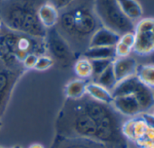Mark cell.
I'll use <instances>...</instances> for the list:
<instances>
[{
	"mask_svg": "<svg viewBox=\"0 0 154 148\" xmlns=\"http://www.w3.org/2000/svg\"><path fill=\"white\" fill-rule=\"evenodd\" d=\"M122 115L111 104L85 95L63 102L55 119V136L79 138L102 144L108 148H127L122 133Z\"/></svg>",
	"mask_w": 154,
	"mask_h": 148,
	"instance_id": "cell-1",
	"label": "cell"
},
{
	"mask_svg": "<svg viewBox=\"0 0 154 148\" xmlns=\"http://www.w3.org/2000/svg\"><path fill=\"white\" fill-rule=\"evenodd\" d=\"M54 27L76 56L81 57L89 48L94 34L102 27L94 9V0H74L59 10V18Z\"/></svg>",
	"mask_w": 154,
	"mask_h": 148,
	"instance_id": "cell-2",
	"label": "cell"
},
{
	"mask_svg": "<svg viewBox=\"0 0 154 148\" xmlns=\"http://www.w3.org/2000/svg\"><path fill=\"white\" fill-rule=\"evenodd\" d=\"M49 0H0V24L4 27L39 38H45V29L39 18L40 7Z\"/></svg>",
	"mask_w": 154,
	"mask_h": 148,
	"instance_id": "cell-3",
	"label": "cell"
},
{
	"mask_svg": "<svg viewBox=\"0 0 154 148\" xmlns=\"http://www.w3.org/2000/svg\"><path fill=\"white\" fill-rule=\"evenodd\" d=\"M29 54H47L45 39L17 33L2 25L0 31L1 65L9 70L26 71L23 67V61Z\"/></svg>",
	"mask_w": 154,
	"mask_h": 148,
	"instance_id": "cell-4",
	"label": "cell"
},
{
	"mask_svg": "<svg viewBox=\"0 0 154 148\" xmlns=\"http://www.w3.org/2000/svg\"><path fill=\"white\" fill-rule=\"evenodd\" d=\"M94 9L102 26L120 35L134 32L136 24L124 16L118 0H94Z\"/></svg>",
	"mask_w": 154,
	"mask_h": 148,
	"instance_id": "cell-5",
	"label": "cell"
},
{
	"mask_svg": "<svg viewBox=\"0 0 154 148\" xmlns=\"http://www.w3.org/2000/svg\"><path fill=\"white\" fill-rule=\"evenodd\" d=\"M45 39L47 54L53 58L54 63L60 68L67 69L73 65L74 61L78 59L67 42L59 34L55 27L47 29Z\"/></svg>",
	"mask_w": 154,
	"mask_h": 148,
	"instance_id": "cell-6",
	"label": "cell"
},
{
	"mask_svg": "<svg viewBox=\"0 0 154 148\" xmlns=\"http://www.w3.org/2000/svg\"><path fill=\"white\" fill-rule=\"evenodd\" d=\"M26 71L0 67V120L5 115L15 87Z\"/></svg>",
	"mask_w": 154,
	"mask_h": 148,
	"instance_id": "cell-7",
	"label": "cell"
},
{
	"mask_svg": "<svg viewBox=\"0 0 154 148\" xmlns=\"http://www.w3.org/2000/svg\"><path fill=\"white\" fill-rule=\"evenodd\" d=\"M154 25L153 18L140 19L135 25V43L132 48L136 53L147 55L154 52V43L152 41L151 30Z\"/></svg>",
	"mask_w": 154,
	"mask_h": 148,
	"instance_id": "cell-8",
	"label": "cell"
},
{
	"mask_svg": "<svg viewBox=\"0 0 154 148\" xmlns=\"http://www.w3.org/2000/svg\"><path fill=\"white\" fill-rule=\"evenodd\" d=\"M111 105L120 115L124 117H134L141 113L140 105L132 95L114 97Z\"/></svg>",
	"mask_w": 154,
	"mask_h": 148,
	"instance_id": "cell-9",
	"label": "cell"
},
{
	"mask_svg": "<svg viewBox=\"0 0 154 148\" xmlns=\"http://www.w3.org/2000/svg\"><path fill=\"white\" fill-rule=\"evenodd\" d=\"M112 68L116 80L119 82L128 77L136 75L138 64L134 58L127 56L122 58H115L112 62Z\"/></svg>",
	"mask_w": 154,
	"mask_h": 148,
	"instance_id": "cell-10",
	"label": "cell"
},
{
	"mask_svg": "<svg viewBox=\"0 0 154 148\" xmlns=\"http://www.w3.org/2000/svg\"><path fill=\"white\" fill-rule=\"evenodd\" d=\"M120 34L106 28L100 27L92 36L89 43L90 47H114L120 41Z\"/></svg>",
	"mask_w": 154,
	"mask_h": 148,
	"instance_id": "cell-11",
	"label": "cell"
},
{
	"mask_svg": "<svg viewBox=\"0 0 154 148\" xmlns=\"http://www.w3.org/2000/svg\"><path fill=\"white\" fill-rule=\"evenodd\" d=\"M50 148H108L107 146L86 139L64 138L55 136Z\"/></svg>",
	"mask_w": 154,
	"mask_h": 148,
	"instance_id": "cell-12",
	"label": "cell"
},
{
	"mask_svg": "<svg viewBox=\"0 0 154 148\" xmlns=\"http://www.w3.org/2000/svg\"><path fill=\"white\" fill-rule=\"evenodd\" d=\"M141 81L138 79L136 75L128 77L121 81H119L113 90L111 91L112 97H120V96H128L134 95Z\"/></svg>",
	"mask_w": 154,
	"mask_h": 148,
	"instance_id": "cell-13",
	"label": "cell"
},
{
	"mask_svg": "<svg viewBox=\"0 0 154 148\" xmlns=\"http://www.w3.org/2000/svg\"><path fill=\"white\" fill-rule=\"evenodd\" d=\"M38 18L45 29L53 28L57 24L59 11L50 2H47L40 7L38 10Z\"/></svg>",
	"mask_w": 154,
	"mask_h": 148,
	"instance_id": "cell-14",
	"label": "cell"
},
{
	"mask_svg": "<svg viewBox=\"0 0 154 148\" xmlns=\"http://www.w3.org/2000/svg\"><path fill=\"white\" fill-rule=\"evenodd\" d=\"M86 95L96 101L105 104H112L113 99L110 90L94 81L86 83Z\"/></svg>",
	"mask_w": 154,
	"mask_h": 148,
	"instance_id": "cell-15",
	"label": "cell"
},
{
	"mask_svg": "<svg viewBox=\"0 0 154 148\" xmlns=\"http://www.w3.org/2000/svg\"><path fill=\"white\" fill-rule=\"evenodd\" d=\"M133 96L136 98L141 112H147L154 106V91L142 82Z\"/></svg>",
	"mask_w": 154,
	"mask_h": 148,
	"instance_id": "cell-16",
	"label": "cell"
},
{
	"mask_svg": "<svg viewBox=\"0 0 154 148\" xmlns=\"http://www.w3.org/2000/svg\"><path fill=\"white\" fill-rule=\"evenodd\" d=\"M118 3L124 16L131 21L135 23L141 18L143 11L137 0H118Z\"/></svg>",
	"mask_w": 154,
	"mask_h": 148,
	"instance_id": "cell-17",
	"label": "cell"
},
{
	"mask_svg": "<svg viewBox=\"0 0 154 148\" xmlns=\"http://www.w3.org/2000/svg\"><path fill=\"white\" fill-rule=\"evenodd\" d=\"M86 81L81 79L69 81L64 88L65 97L69 99H80L86 95Z\"/></svg>",
	"mask_w": 154,
	"mask_h": 148,
	"instance_id": "cell-18",
	"label": "cell"
},
{
	"mask_svg": "<svg viewBox=\"0 0 154 148\" xmlns=\"http://www.w3.org/2000/svg\"><path fill=\"white\" fill-rule=\"evenodd\" d=\"M82 56L89 60H114L116 58L114 47H90L84 52Z\"/></svg>",
	"mask_w": 154,
	"mask_h": 148,
	"instance_id": "cell-19",
	"label": "cell"
},
{
	"mask_svg": "<svg viewBox=\"0 0 154 148\" xmlns=\"http://www.w3.org/2000/svg\"><path fill=\"white\" fill-rule=\"evenodd\" d=\"M73 70L81 80H87L93 77L92 62L85 57H79L73 63Z\"/></svg>",
	"mask_w": 154,
	"mask_h": 148,
	"instance_id": "cell-20",
	"label": "cell"
},
{
	"mask_svg": "<svg viewBox=\"0 0 154 148\" xmlns=\"http://www.w3.org/2000/svg\"><path fill=\"white\" fill-rule=\"evenodd\" d=\"M136 76L144 85L151 90L154 89V64H147L138 67Z\"/></svg>",
	"mask_w": 154,
	"mask_h": 148,
	"instance_id": "cell-21",
	"label": "cell"
},
{
	"mask_svg": "<svg viewBox=\"0 0 154 148\" xmlns=\"http://www.w3.org/2000/svg\"><path fill=\"white\" fill-rule=\"evenodd\" d=\"M94 82L100 84L101 86L104 87L105 89H107L110 91H112L113 90V88L116 86L118 81L116 80L115 74L113 71L112 64L110 65L103 73L100 74V75L94 80Z\"/></svg>",
	"mask_w": 154,
	"mask_h": 148,
	"instance_id": "cell-22",
	"label": "cell"
},
{
	"mask_svg": "<svg viewBox=\"0 0 154 148\" xmlns=\"http://www.w3.org/2000/svg\"><path fill=\"white\" fill-rule=\"evenodd\" d=\"M93 67V77L94 80L103 73L110 65L112 64L113 60L112 59H102V60H90Z\"/></svg>",
	"mask_w": 154,
	"mask_h": 148,
	"instance_id": "cell-23",
	"label": "cell"
},
{
	"mask_svg": "<svg viewBox=\"0 0 154 148\" xmlns=\"http://www.w3.org/2000/svg\"><path fill=\"white\" fill-rule=\"evenodd\" d=\"M54 64H55L54 61L53 60V58L51 56H49L48 54H44V55L38 56L37 61L35 63L34 70H40V71L46 70H49Z\"/></svg>",
	"mask_w": 154,
	"mask_h": 148,
	"instance_id": "cell-24",
	"label": "cell"
},
{
	"mask_svg": "<svg viewBox=\"0 0 154 148\" xmlns=\"http://www.w3.org/2000/svg\"><path fill=\"white\" fill-rule=\"evenodd\" d=\"M133 127H134V117H131L130 119H128L122 123V133L127 140L135 142L134 128Z\"/></svg>",
	"mask_w": 154,
	"mask_h": 148,
	"instance_id": "cell-25",
	"label": "cell"
},
{
	"mask_svg": "<svg viewBox=\"0 0 154 148\" xmlns=\"http://www.w3.org/2000/svg\"><path fill=\"white\" fill-rule=\"evenodd\" d=\"M147 124L146 122L140 117V116H137L134 117V137H135V141L143 137L144 133L146 131L147 128Z\"/></svg>",
	"mask_w": 154,
	"mask_h": 148,
	"instance_id": "cell-26",
	"label": "cell"
},
{
	"mask_svg": "<svg viewBox=\"0 0 154 148\" xmlns=\"http://www.w3.org/2000/svg\"><path fill=\"white\" fill-rule=\"evenodd\" d=\"M114 49H115V55H116V58H122V57H127V56H130L132 49L126 46L125 44L122 43L121 42H119L115 46H114Z\"/></svg>",
	"mask_w": 154,
	"mask_h": 148,
	"instance_id": "cell-27",
	"label": "cell"
},
{
	"mask_svg": "<svg viewBox=\"0 0 154 148\" xmlns=\"http://www.w3.org/2000/svg\"><path fill=\"white\" fill-rule=\"evenodd\" d=\"M119 42H121L122 43H123L126 46L132 49L134 46V43H135V34H134V32H129V33H125V34H122L120 36Z\"/></svg>",
	"mask_w": 154,
	"mask_h": 148,
	"instance_id": "cell-28",
	"label": "cell"
},
{
	"mask_svg": "<svg viewBox=\"0 0 154 148\" xmlns=\"http://www.w3.org/2000/svg\"><path fill=\"white\" fill-rule=\"evenodd\" d=\"M37 58H38V55L36 54H29L28 56L26 57V59L24 60L23 61V67L26 70H34L35 66V63L37 61Z\"/></svg>",
	"mask_w": 154,
	"mask_h": 148,
	"instance_id": "cell-29",
	"label": "cell"
},
{
	"mask_svg": "<svg viewBox=\"0 0 154 148\" xmlns=\"http://www.w3.org/2000/svg\"><path fill=\"white\" fill-rule=\"evenodd\" d=\"M135 143L140 148H154V141L145 137H141L136 140Z\"/></svg>",
	"mask_w": 154,
	"mask_h": 148,
	"instance_id": "cell-30",
	"label": "cell"
},
{
	"mask_svg": "<svg viewBox=\"0 0 154 148\" xmlns=\"http://www.w3.org/2000/svg\"><path fill=\"white\" fill-rule=\"evenodd\" d=\"M140 117L146 122L148 126H151L154 127V116L151 113L149 112H141L140 114Z\"/></svg>",
	"mask_w": 154,
	"mask_h": 148,
	"instance_id": "cell-31",
	"label": "cell"
},
{
	"mask_svg": "<svg viewBox=\"0 0 154 148\" xmlns=\"http://www.w3.org/2000/svg\"><path fill=\"white\" fill-rule=\"evenodd\" d=\"M143 137H145V138H148V139H149V140H153V141H154V127L147 126V128H146V131H145V133H144Z\"/></svg>",
	"mask_w": 154,
	"mask_h": 148,
	"instance_id": "cell-32",
	"label": "cell"
},
{
	"mask_svg": "<svg viewBox=\"0 0 154 148\" xmlns=\"http://www.w3.org/2000/svg\"><path fill=\"white\" fill-rule=\"evenodd\" d=\"M28 148H45V145H43L42 144L35 143V144H32Z\"/></svg>",
	"mask_w": 154,
	"mask_h": 148,
	"instance_id": "cell-33",
	"label": "cell"
},
{
	"mask_svg": "<svg viewBox=\"0 0 154 148\" xmlns=\"http://www.w3.org/2000/svg\"><path fill=\"white\" fill-rule=\"evenodd\" d=\"M151 34H152V41H153V43H154V25H153L152 30H151Z\"/></svg>",
	"mask_w": 154,
	"mask_h": 148,
	"instance_id": "cell-34",
	"label": "cell"
},
{
	"mask_svg": "<svg viewBox=\"0 0 154 148\" xmlns=\"http://www.w3.org/2000/svg\"><path fill=\"white\" fill-rule=\"evenodd\" d=\"M0 148H3V147L0 146ZM12 148H23V147H22V146H20V145H16V146H14V147H12Z\"/></svg>",
	"mask_w": 154,
	"mask_h": 148,
	"instance_id": "cell-35",
	"label": "cell"
},
{
	"mask_svg": "<svg viewBox=\"0 0 154 148\" xmlns=\"http://www.w3.org/2000/svg\"><path fill=\"white\" fill-rule=\"evenodd\" d=\"M151 108H152V110H151V114H152V115L154 116V106H153V107H152Z\"/></svg>",
	"mask_w": 154,
	"mask_h": 148,
	"instance_id": "cell-36",
	"label": "cell"
},
{
	"mask_svg": "<svg viewBox=\"0 0 154 148\" xmlns=\"http://www.w3.org/2000/svg\"><path fill=\"white\" fill-rule=\"evenodd\" d=\"M1 28H2V25L0 24V31H1Z\"/></svg>",
	"mask_w": 154,
	"mask_h": 148,
	"instance_id": "cell-37",
	"label": "cell"
}]
</instances>
